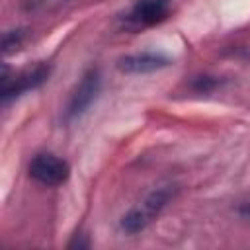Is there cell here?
<instances>
[{"label":"cell","instance_id":"6da1fadb","mask_svg":"<svg viewBox=\"0 0 250 250\" xmlns=\"http://www.w3.org/2000/svg\"><path fill=\"white\" fill-rule=\"evenodd\" d=\"M176 188L174 186H164L154 189L139 207H133L129 213H125L121 217V230L127 234H137L141 230H145L160 213L162 209L170 203V199L176 195Z\"/></svg>","mask_w":250,"mask_h":250},{"label":"cell","instance_id":"7a4b0ae2","mask_svg":"<svg viewBox=\"0 0 250 250\" xmlns=\"http://www.w3.org/2000/svg\"><path fill=\"white\" fill-rule=\"evenodd\" d=\"M100 90H102V74H100V68L92 66L76 82V86L68 98L66 109H64V119L66 121L80 119L90 109V105L96 102Z\"/></svg>","mask_w":250,"mask_h":250},{"label":"cell","instance_id":"3957f363","mask_svg":"<svg viewBox=\"0 0 250 250\" xmlns=\"http://www.w3.org/2000/svg\"><path fill=\"white\" fill-rule=\"evenodd\" d=\"M172 0H135L123 14L121 23L131 31H141L162 23L170 16Z\"/></svg>","mask_w":250,"mask_h":250},{"label":"cell","instance_id":"277c9868","mask_svg":"<svg viewBox=\"0 0 250 250\" xmlns=\"http://www.w3.org/2000/svg\"><path fill=\"white\" fill-rule=\"evenodd\" d=\"M27 172L41 186L55 188V186H61L68 180L70 164L64 158H61L53 152H39L31 158V162L27 166Z\"/></svg>","mask_w":250,"mask_h":250},{"label":"cell","instance_id":"5b68a950","mask_svg":"<svg viewBox=\"0 0 250 250\" xmlns=\"http://www.w3.org/2000/svg\"><path fill=\"white\" fill-rule=\"evenodd\" d=\"M49 74H51V66L45 62H39L33 68H25V70L14 74V78L4 76V80H2V104L6 105L10 100L20 98L21 94L43 86L49 80Z\"/></svg>","mask_w":250,"mask_h":250},{"label":"cell","instance_id":"8992f818","mask_svg":"<svg viewBox=\"0 0 250 250\" xmlns=\"http://www.w3.org/2000/svg\"><path fill=\"white\" fill-rule=\"evenodd\" d=\"M172 64V59L164 53L156 51H143V53H133L125 55L117 61V68L125 74H148L154 70H162Z\"/></svg>","mask_w":250,"mask_h":250},{"label":"cell","instance_id":"52a82bcc","mask_svg":"<svg viewBox=\"0 0 250 250\" xmlns=\"http://www.w3.org/2000/svg\"><path fill=\"white\" fill-rule=\"evenodd\" d=\"M23 29H12V31H6L4 33V39H2V47H4V53H10L14 49H18L21 43H23Z\"/></svg>","mask_w":250,"mask_h":250},{"label":"cell","instance_id":"ba28073f","mask_svg":"<svg viewBox=\"0 0 250 250\" xmlns=\"http://www.w3.org/2000/svg\"><path fill=\"white\" fill-rule=\"evenodd\" d=\"M217 86H221V80H219L217 76H197V78L193 80V90L203 92V94L213 92Z\"/></svg>","mask_w":250,"mask_h":250},{"label":"cell","instance_id":"9c48e42d","mask_svg":"<svg viewBox=\"0 0 250 250\" xmlns=\"http://www.w3.org/2000/svg\"><path fill=\"white\" fill-rule=\"evenodd\" d=\"M84 234H76L70 242H68V248H88L90 246V240H82Z\"/></svg>","mask_w":250,"mask_h":250},{"label":"cell","instance_id":"30bf717a","mask_svg":"<svg viewBox=\"0 0 250 250\" xmlns=\"http://www.w3.org/2000/svg\"><path fill=\"white\" fill-rule=\"evenodd\" d=\"M238 213H240L242 217H248V219H250V201H246V203H242V207L238 209Z\"/></svg>","mask_w":250,"mask_h":250}]
</instances>
